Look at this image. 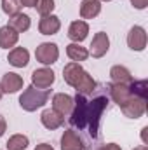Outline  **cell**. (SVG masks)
<instances>
[{"mask_svg":"<svg viewBox=\"0 0 148 150\" xmlns=\"http://www.w3.org/2000/svg\"><path fill=\"white\" fill-rule=\"evenodd\" d=\"M66 56H68L72 61H75V63H82V61H85V59L89 58V51H87L85 47H82L80 44L72 42V44L66 45Z\"/></svg>","mask_w":148,"mask_h":150,"instance_id":"cell-22","label":"cell"},{"mask_svg":"<svg viewBox=\"0 0 148 150\" xmlns=\"http://www.w3.org/2000/svg\"><path fill=\"white\" fill-rule=\"evenodd\" d=\"M33 150H54V147H52V145H49V143H38Z\"/></svg>","mask_w":148,"mask_h":150,"instance_id":"cell-29","label":"cell"},{"mask_svg":"<svg viewBox=\"0 0 148 150\" xmlns=\"http://www.w3.org/2000/svg\"><path fill=\"white\" fill-rule=\"evenodd\" d=\"M35 58L44 67L54 65L59 59V47H58V44H54V42H42L35 49Z\"/></svg>","mask_w":148,"mask_h":150,"instance_id":"cell-3","label":"cell"},{"mask_svg":"<svg viewBox=\"0 0 148 150\" xmlns=\"http://www.w3.org/2000/svg\"><path fill=\"white\" fill-rule=\"evenodd\" d=\"M82 74H84L82 65H80V63H75V61L66 63L65 68H63V79H65V82H66L68 86H72V87H75V84L78 82V79L82 77Z\"/></svg>","mask_w":148,"mask_h":150,"instance_id":"cell-17","label":"cell"},{"mask_svg":"<svg viewBox=\"0 0 148 150\" xmlns=\"http://www.w3.org/2000/svg\"><path fill=\"white\" fill-rule=\"evenodd\" d=\"M108 93H110V98L113 100V103H117L118 107H122L134 94L131 89V84H113V82L108 86Z\"/></svg>","mask_w":148,"mask_h":150,"instance_id":"cell-8","label":"cell"},{"mask_svg":"<svg viewBox=\"0 0 148 150\" xmlns=\"http://www.w3.org/2000/svg\"><path fill=\"white\" fill-rule=\"evenodd\" d=\"M101 12V2L99 0H82L80 4V18L82 19H94Z\"/></svg>","mask_w":148,"mask_h":150,"instance_id":"cell-21","label":"cell"},{"mask_svg":"<svg viewBox=\"0 0 148 150\" xmlns=\"http://www.w3.org/2000/svg\"><path fill=\"white\" fill-rule=\"evenodd\" d=\"M84 140L75 129H66L61 134V150H84Z\"/></svg>","mask_w":148,"mask_h":150,"instance_id":"cell-10","label":"cell"},{"mask_svg":"<svg viewBox=\"0 0 148 150\" xmlns=\"http://www.w3.org/2000/svg\"><path fill=\"white\" fill-rule=\"evenodd\" d=\"M7 25H9L12 30H16L18 33H25V32L30 30V26H32V19H30L28 14L18 12V14H14V16L9 18V23H7Z\"/></svg>","mask_w":148,"mask_h":150,"instance_id":"cell-20","label":"cell"},{"mask_svg":"<svg viewBox=\"0 0 148 150\" xmlns=\"http://www.w3.org/2000/svg\"><path fill=\"white\" fill-rule=\"evenodd\" d=\"M28 145H30L28 136H26V134H21V133L12 134V136L7 140V143H5L7 150H26Z\"/></svg>","mask_w":148,"mask_h":150,"instance_id":"cell-23","label":"cell"},{"mask_svg":"<svg viewBox=\"0 0 148 150\" xmlns=\"http://www.w3.org/2000/svg\"><path fill=\"white\" fill-rule=\"evenodd\" d=\"M7 61L14 68H25L30 63V52L25 47H12L7 54Z\"/></svg>","mask_w":148,"mask_h":150,"instance_id":"cell-15","label":"cell"},{"mask_svg":"<svg viewBox=\"0 0 148 150\" xmlns=\"http://www.w3.org/2000/svg\"><path fill=\"white\" fill-rule=\"evenodd\" d=\"M61 28V19L56 14H49V16H42L38 21V32L42 35H56Z\"/></svg>","mask_w":148,"mask_h":150,"instance_id":"cell-13","label":"cell"},{"mask_svg":"<svg viewBox=\"0 0 148 150\" xmlns=\"http://www.w3.org/2000/svg\"><path fill=\"white\" fill-rule=\"evenodd\" d=\"M47 100H49L47 89H37L35 86H28L19 96V107L26 112H35L47 103Z\"/></svg>","mask_w":148,"mask_h":150,"instance_id":"cell-2","label":"cell"},{"mask_svg":"<svg viewBox=\"0 0 148 150\" xmlns=\"http://www.w3.org/2000/svg\"><path fill=\"white\" fill-rule=\"evenodd\" d=\"M110 79L113 84H131L134 80L129 68L124 65H113L110 68Z\"/></svg>","mask_w":148,"mask_h":150,"instance_id":"cell-18","label":"cell"},{"mask_svg":"<svg viewBox=\"0 0 148 150\" xmlns=\"http://www.w3.org/2000/svg\"><path fill=\"white\" fill-rule=\"evenodd\" d=\"M25 86V80L21 75H18L16 72H7V74L2 77L0 80V87L4 91V94H12V93H18L19 89H23Z\"/></svg>","mask_w":148,"mask_h":150,"instance_id":"cell-9","label":"cell"},{"mask_svg":"<svg viewBox=\"0 0 148 150\" xmlns=\"http://www.w3.org/2000/svg\"><path fill=\"white\" fill-rule=\"evenodd\" d=\"M131 5L138 11H143L148 7V0H131Z\"/></svg>","mask_w":148,"mask_h":150,"instance_id":"cell-26","label":"cell"},{"mask_svg":"<svg viewBox=\"0 0 148 150\" xmlns=\"http://www.w3.org/2000/svg\"><path fill=\"white\" fill-rule=\"evenodd\" d=\"M37 12L40 16H49V14H52V11H54V0H38L37 2Z\"/></svg>","mask_w":148,"mask_h":150,"instance_id":"cell-25","label":"cell"},{"mask_svg":"<svg viewBox=\"0 0 148 150\" xmlns=\"http://www.w3.org/2000/svg\"><path fill=\"white\" fill-rule=\"evenodd\" d=\"M94 150H101V147H96V149H94Z\"/></svg>","mask_w":148,"mask_h":150,"instance_id":"cell-35","label":"cell"},{"mask_svg":"<svg viewBox=\"0 0 148 150\" xmlns=\"http://www.w3.org/2000/svg\"><path fill=\"white\" fill-rule=\"evenodd\" d=\"M54 80H56V74L47 67L37 68L32 74V86H35L37 89H49L54 84Z\"/></svg>","mask_w":148,"mask_h":150,"instance_id":"cell-7","label":"cell"},{"mask_svg":"<svg viewBox=\"0 0 148 150\" xmlns=\"http://www.w3.org/2000/svg\"><path fill=\"white\" fill-rule=\"evenodd\" d=\"M147 100L148 98H141V96L132 94L120 107V110H122V113L125 117H129V119H140V117H143L145 112H147Z\"/></svg>","mask_w":148,"mask_h":150,"instance_id":"cell-4","label":"cell"},{"mask_svg":"<svg viewBox=\"0 0 148 150\" xmlns=\"http://www.w3.org/2000/svg\"><path fill=\"white\" fill-rule=\"evenodd\" d=\"M89 35V25L87 21L84 19H77V21H72V25L68 26V38L75 42V44H80L84 42Z\"/></svg>","mask_w":148,"mask_h":150,"instance_id":"cell-12","label":"cell"},{"mask_svg":"<svg viewBox=\"0 0 148 150\" xmlns=\"http://www.w3.org/2000/svg\"><path fill=\"white\" fill-rule=\"evenodd\" d=\"M5 131H7V120H5V117L0 113V138L5 134Z\"/></svg>","mask_w":148,"mask_h":150,"instance_id":"cell-27","label":"cell"},{"mask_svg":"<svg viewBox=\"0 0 148 150\" xmlns=\"http://www.w3.org/2000/svg\"><path fill=\"white\" fill-rule=\"evenodd\" d=\"M73 108V98L70 94H65V93H58L52 96V110H56L58 113H61L63 117L70 115Z\"/></svg>","mask_w":148,"mask_h":150,"instance_id":"cell-14","label":"cell"},{"mask_svg":"<svg viewBox=\"0 0 148 150\" xmlns=\"http://www.w3.org/2000/svg\"><path fill=\"white\" fill-rule=\"evenodd\" d=\"M99 2H111V0H99Z\"/></svg>","mask_w":148,"mask_h":150,"instance_id":"cell-34","label":"cell"},{"mask_svg":"<svg viewBox=\"0 0 148 150\" xmlns=\"http://www.w3.org/2000/svg\"><path fill=\"white\" fill-rule=\"evenodd\" d=\"M147 131H148V127L145 126L143 129H141V140H143V145H147L148 142H147Z\"/></svg>","mask_w":148,"mask_h":150,"instance_id":"cell-31","label":"cell"},{"mask_svg":"<svg viewBox=\"0 0 148 150\" xmlns=\"http://www.w3.org/2000/svg\"><path fill=\"white\" fill-rule=\"evenodd\" d=\"M134 150H148V147L147 145H140V147H136Z\"/></svg>","mask_w":148,"mask_h":150,"instance_id":"cell-32","label":"cell"},{"mask_svg":"<svg viewBox=\"0 0 148 150\" xmlns=\"http://www.w3.org/2000/svg\"><path fill=\"white\" fill-rule=\"evenodd\" d=\"M40 122H42V126L45 129L54 131V129H59L63 126L65 117L61 113H58L56 110H52V108H45L44 112L40 113Z\"/></svg>","mask_w":148,"mask_h":150,"instance_id":"cell-11","label":"cell"},{"mask_svg":"<svg viewBox=\"0 0 148 150\" xmlns=\"http://www.w3.org/2000/svg\"><path fill=\"white\" fill-rule=\"evenodd\" d=\"M38 0H21V5L23 7H35Z\"/></svg>","mask_w":148,"mask_h":150,"instance_id":"cell-30","label":"cell"},{"mask_svg":"<svg viewBox=\"0 0 148 150\" xmlns=\"http://www.w3.org/2000/svg\"><path fill=\"white\" fill-rule=\"evenodd\" d=\"M101 150H122L120 149V145H117V143H105V145H99Z\"/></svg>","mask_w":148,"mask_h":150,"instance_id":"cell-28","label":"cell"},{"mask_svg":"<svg viewBox=\"0 0 148 150\" xmlns=\"http://www.w3.org/2000/svg\"><path fill=\"white\" fill-rule=\"evenodd\" d=\"M21 0H2V11L11 18L18 12H21Z\"/></svg>","mask_w":148,"mask_h":150,"instance_id":"cell-24","label":"cell"},{"mask_svg":"<svg viewBox=\"0 0 148 150\" xmlns=\"http://www.w3.org/2000/svg\"><path fill=\"white\" fill-rule=\"evenodd\" d=\"M108 51H110V37H108V33H105V32L94 33L92 42L89 45V56H92V58H103Z\"/></svg>","mask_w":148,"mask_h":150,"instance_id":"cell-5","label":"cell"},{"mask_svg":"<svg viewBox=\"0 0 148 150\" xmlns=\"http://www.w3.org/2000/svg\"><path fill=\"white\" fill-rule=\"evenodd\" d=\"M2 96H4V91H2V87H0V101H2Z\"/></svg>","mask_w":148,"mask_h":150,"instance_id":"cell-33","label":"cell"},{"mask_svg":"<svg viewBox=\"0 0 148 150\" xmlns=\"http://www.w3.org/2000/svg\"><path fill=\"white\" fill-rule=\"evenodd\" d=\"M147 42H148V35H147V30L143 26H132L127 33V45L131 51H145L147 47Z\"/></svg>","mask_w":148,"mask_h":150,"instance_id":"cell-6","label":"cell"},{"mask_svg":"<svg viewBox=\"0 0 148 150\" xmlns=\"http://www.w3.org/2000/svg\"><path fill=\"white\" fill-rule=\"evenodd\" d=\"M18 40H19V33L16 30H12L9 25H5V26L0 28V47L2 49H12V47H16Z\"/></svg>","mask_w":148,"mask_h":150,"instance_id":"cell-19","label":"cell"},{"mask_svg":"<svg viewBox=\"0 0 148 150\" xmlns=\"http://www.w3.org/2000/svg\"><path fill=\"white\" fill-rule=\"evenodd\" d=\"M96 87H98V84H96V80L92 79V75L84 70V74H82V77L78 79V82L75 84L73 89L77 91V94L89 96V94H92V93L96 91Z\"/></svg>","mask_w":148,"mask_h":150,"instance_id":"cell-16","label":"cell"},{"mask_svg":"<svg viewBox=\"0 0 148 150\" xmlns=\"http://www.w3.org/2000/svg\"><path fill=\"white\" fill-rule=\"evenodd\" d=\"M106 107H108V98L105 94H98L87 101V129L85 131L89 133L92 140L98 138L99 122H101V117H103V112L106 110Z\"/></svg>","mask_w":148,"mask_h":150,"instance_id":"cell-1","label":"cell"}]
</instances>
